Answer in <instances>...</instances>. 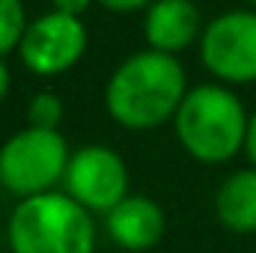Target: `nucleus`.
<instances>
[{
	"mask_svg": "<svg viewBox=\"0 0 256 253\" xmlns=\"http://www.w3.org/2000/svg\"><path fill=\"white\" fill-rule=\"evenodd\" d=\"M188 96V78L173 54L140 51L116 66L104 86V108L116 126L149 131L176 120Z\"/></svg>",
	"mask_w": 256,
	"mask_h": 253,
	"instance_id": "1",
	"label": "nucleus"
},
{
	"mask_svg": "<svg viewBox=\"0 0 256 253\" xmlns=\"http://www.w3.org/2000/svg\"><path fill=\"white\" fill-rule=\"evenodd\" d=\"M176 137L200 164H224L244 149L250 116L242 98L220 84H200L188 90L179 114Z\"/></svg>",
	"mask_w": 256,
	"mask_h": 253,
	"instance_id": "2",
	"label": "nucleus"
},
{
	"mask_svg": "<svg viewBox=\"0 0 256 253\" xmlns=\"http://www.w3.org/2000/svg\"><path fill=\"white\" fill-rule=\"evenodd\" d=\"M9 253H92L96 220L66 190L15 202L6 220Z\"/></svg>",
	"mask_w": 256,
	"mask_h": 253,
	"instance_id": "3",
	"label": "nucleus"
},
{
	"mask_svg": "<svg viewBox=\"0 0 256 253\" xmlns=\"http://www.w3.org/2000/svg\"><path fill=\"white\" fill-rule=\"evenodd\" d=\"M68 158L72 149L60 131L21 128L0 146V188L18 202L51 194L66 179Z\"/></svg>",
	"mask_w": 256,
	"mask_h": 253,
	"instance_id": "4",
	"label": "nucleus"
},
{
	"mask_svg": "<svg viewBox=\"0 0 256 253\" xmlns=\"http://www.w3.org/2000/svg\"><path fill=\"white\" fill-rule=\"evenodd\" d=\"M131 176L122 155L110 146L90 143L72 152L63 190L90 214H108L131 194Z\"/></svg>",
	"mask_w": 256,
	"mask_h": 253,
	"instance_id": "5",
	"label": "nucleus"
},
{
	"mask_svg": "<svg viewBox=\"0 0 256 253\" xmlns=\"http://www.w3.org/2000/svg\"><path fill=\"white\" fill-rule=\"evenodd\" d=\"M200 60L224 84L256 80V12L232 9L212 18L200 36Z\"/></svg>",
	"mask_w": 256,
	"mask_h": 253,
	"instance_id": "6",
	"label": "nucleus"
},
{
	"mask_svg": "<svg viewBox=\"0 0 256 253\" xmlns=\"http://www.w3.org/2000/svg\"><path fill=\"white\" fill-rule=\"evenodd\" d=\"M84 51H86L84 21L74 15H63L57 9L36 18L18 45L21 63L39 78H54L68 72L84 57Z\"/></svg>",
	"mask_w": 256,
	"mask_h": 253,
	"instance_id": "7",
	"label": "nucleus"
},
{
	"mask_svg": "<svg viewBox=\"0 0 256 253\" xmlns=\"http://www.w3.org/2000/svg\"><path fill=\"white\" fill-rule=\"evenodd\" d=\"M108 238L126 253H146L161 244L167 232L164 208L146 194H128L126 200L104 214Z\"/></svg>",
	"mask_w": 256,
	"mask_h": 253,
	"instance_id": "8",
	"label": "nucleus"
},
{
	"mask_svg": "<svg viewBox=\"0 0 256 253\" xmlns=\"http://www.w3.org/2000/svg\"><path fill=\"white\" fill-rule=\"evenodd\" d=\"M143 33L152 51L176 54L185 51L200 33V9L194 0H155L146 9Z\"/></svg>",
	"mask_w": 256,
	"mask_h": 253,
	"instance_id": "9",
	"label": "nucleus"
},
{
	"mask_svg": "<svg viewBox=\"0 0 256 253\" xmlns=\"http://www.w3.org/2000/svg\"><path fill=\"white\" fill-rule=\"evenodd\" d=\"M214 218L224 230L236 236L256 232V170H236L230 173L214 194Z\"/></svg>",
	"mask_w": 256,
	"mask_h": 253,
	"instance_id": "10",
	"label": "nucleus"
},
{
	"mask_svg": "<svg viewBox=\"0 0 256 253\" xmlns=\"http://www.w3.org/2000/svg\"><path fill=\"white\" fill-rule=\"evenodd\" d=\"M27 15L21 0H0V60L15 51L27 33Z\"/></svg>",
	"mask_w": 256,
	"mask_h": 253,
	"instance_id": "11",
	"label": "nucleus"
},
{
	"mask_svg": "<svg viewBox=\"0 0 256 253\" xmlns=\"http://www.w3.org/2000/svg\"><path fill=\"white\" fill-rule=\"evenodd\" d=\"M63 122V98L57 92H36L27 104V126L42 131H57Z\"/></svg>",
	"mask_w": 256,
	"mask_h": 253,
	"instance_id": "12",
	"label": "nucleus"
},
{
	"mask_svg": "<svg viewBox=\"0 0 256 253\" xmlns=\"http://www.w3.org/2000/svg\"><path fill=\"white\" fill-rule=\"evenodd\" d=\"M110 12H134V9H149L155 0H96Z\"/></svg>",
	"mask_w": 256,
	"mask_h": 253,
	"instance_id": "13",
	"label": "nucleus"
},
{
	"mask_svg": "<svg viewBox=\"0 0 256 253\" xmlns=\"http://www.w3.org/2000/svg\"><path fill=\"white\" fill-rule=\"evenodd\" d=\"M90 3H92V0H54V9L63 12V15H74V18H80V12H84Z\"/></svg>",
	"mask_w": 256,
	"mask_h": 253,
	"instance_id": "14",
	"label": "nucleus"
},
{
	"mask_svg": "<svg viewBox=\"0 0 256 253\" xmlns=\"http://www.w3.org/2000/svg\"><path fill=\"white\" fill-rule=\"evenodd\" d=\"M244 152L250 158V167L256 170V114L250 116V126H248V140H244Z\"/></svg>",
	"mask_w": 256,
	"mask_h": 253,
	"instance_id": "15",
	"label": "nucleus"
},
{
	"mask_svg": "<svg viewBox=\"0 0 256 253\" xmlns=\"http://www.w3.org/2000/svg\"><path fill=\"white\" fill-rule=\"evenodd\" d=\"M9 84H12V74H9V66L0 60V102L6 98V92H9Z\"/></svg>",
	"mask_w": 256,
	"mask_h": 253,
	"instance_id": "16",
	"label": "nucleus"
},
{
	"mask_svg": "<svg viewBox=\"0 0 256 253\" xmlns=\"http://www.w3.org/2000/svg\"><path fill=\"white\" fill-rule=\"evenodd\" d=\"M250 3H254V6H256V0H250Z\"/></svg>",
	"mask_w": 256,
	"mask_h": 253,
	"instance_id": "17",
	"label": "nucleus"
}]
</instances>
